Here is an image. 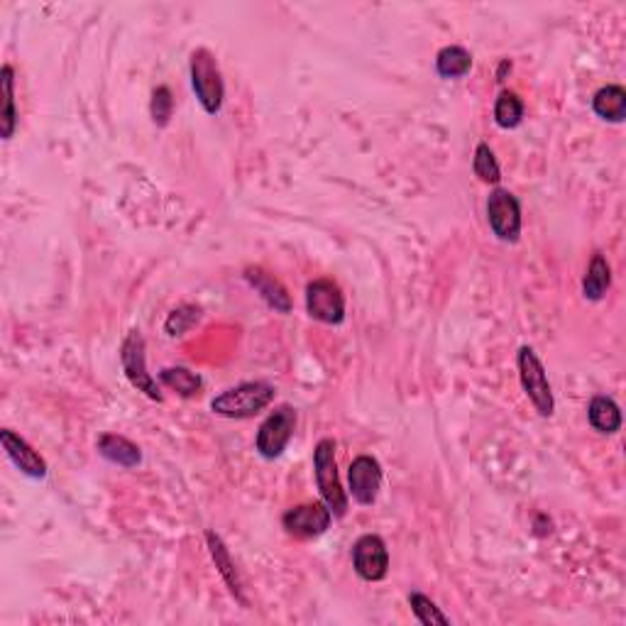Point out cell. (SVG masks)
<instances>
[{"label": "cell", "mask_w": 626, "mask_h": 626, "mask_svg": "<svg viewBox=\"0 0 626 626\" xmlns=\"http://www.w3.org/2000/svg\"><path fill=\"white\" fill-rule=\"evenodd\" d=\"M409 607L419 624H424V626H448L450 624V619L441 612V607H438L431 597H426L424 592H416V590L409 592Z\"/></svg>", "instance_id": "obj_24"}, {"label": "cell", "mask_w": 626, "mask_h": 626, "mask_svg": "<svg viewBox=\"0 0 626 626\" xmlns=\"http://www.w3.org/2000/svg\"><path fill=\"white\" fill-rule=\"evenodd\" d=\"M206 546H208V553H211L213 563H216V570L221 573L225 587L230 590V595H233L235 600L243 604V607H247L243 582H240L238 568H235V560H233V556H230V551H228V546H225L223 538L218 536L213 529H208L206 531Z\"/></svg>", "instance_id": "obj_14"}, {"label": "cell", "mask_w": 626, "mask_h": 626, "mask_svg": "<svg viewBox=\"0 0 626 626\" xmlns=\"http://www.w3.org/2000/svg\"><path fill=\"white\" fill-rule=\"evenodd\" d=\"M313 475H316V487L326 507L331 509L333 519H343L348 514L350 497L340 485L336 441L333 438H321L313 448Z\"/></svg>", "instance_id": "obj_1"}, {"label": "cell", "mask_w": 626, "mask_h": 626, "mask_svg": "<svg viewBox=\"0 0 626 626\" xmlns=\"http://www.w3.org/2000/svg\"><path fill=\"white\" fill-rule=\"evenodd\" d=\"M353 568L365 582H382L389 575V548L382 536L362 534L353 543Z\"/></svg>", "instance_id": "obj_10"}, {"label": "cell", "mask_w": 626, "mask_h": 626, "mask_svg": "<svg viewBox=\"0 0 626 626\" xmlns=\"http://www.w3.org/2000/svg\"><path fill=\"white\" fill-rule=\"evenodd\" d=\"M120 365H123L125 377L133 384L137 392L145 394L152 402H162V392H159V384L155 377L147 372V345L142 333L133 328L120 345Z\"/></svg>", "instance_id": "obj_6"}, {"label": "cell", "mask_w": 626, "mask_h": 626, "mask_svg": "<svg viewBox=\"0 0 626 626\" xmlns=\"http://www.w3.org/2000/svg\"><path fill=\"white\" fill-rule=\"evenodd\" d=\"M382 490V465L372 455H358L348 468V494L360 507H372Z\"/></svg>", "instance_id": "obj_11"}, {"label": "cell", "mask_w": 626, "mask_h": 626, "mask_svg": "<svg viewBox=\"0 0 626 626\" xmlns=\"http://www.w3.org/2000/svg\"><path fill=\"white\" fill-rule=\"evenodd\" d=\"M306 313L318 323L340 326L345 321V294L333 279H313L306 287Z\"/></svg>", "instance_id": "obj_8"}, {"label": "cell", "mask_w": 626, "mask_h": 626, "mask_svg": "<svg viewBox=\"0 0 626 626\" xmlns=\"http://www.w3.org/2000/svg\"><path fill=\"white\" fill-rule=\"evenodd\" d=\"M509 71H512V59H502V62H499V67H497V81H499V84H502V81L507 79Z\"/></svg>", "instance_id": "obj_27"}, {"label": "cell", "mask_w": 626, "mask_h": 626, "mask_svg": "<svg viewBox=\"0 0 626 626\" xmlns=\"http://www.w3.org/2000/svg\"><path fill=\"white\" fill-rule=\"evenodd\" d=\"M189 74L191 89H194L196 98H199L203 111L208 115L221 113L225 103V84L216 54L206 47L194 49L189 59Z\"/></svg>", "instance_id": "obj_3"}, {"label": "cell", "mask_w": 626, "mask_h": 626, "mask_svg": "<svg viewBox=\"0 0 626 626\" xmlns=\"http://www.w3.org/2000/svg\"><path fill=\"white\" fill-rule=\"evenodd\" d=\"M243 277H245V282L262 296V301H265L269 309L282 313V316L291 313V296L287 287H284L274 274H269L265 267H252V265L245 267Z\"/></svg>", "instance_id": "obj_13"}, {"label": "cell", "mask_w": 626, "mask_h": 626, "mask_svg": "<svg viewBox=\"0 0 626 626\" xmlns=\"http://www.w3.org/2000/svg\"><path fill=\"white\" fill-rule=\"evenodd\" d=\"M201 318V309L194 304H184L179 309H174L167 316V323H164V331H167L169 338H179L184 333L191 331V326H196Z\"/></svg>", "instance_id": "obj_25"}, {"label": "cell", "mask_w": 626, "mask_h": 626, "mask_svg": "<svg viewBox=\"0 0 626 626\" xmlns=\"http://www.w3.org/2000/svg\"><path fill=\"white\" fill-rule=\"evenodd\" d=\"M0 443H3V450L10 458V463L23 472L25 477H30V480H45L49 470L47 460L20 433H15L13 428H3L0 431Z\"/></svg>", "instance_id": "obj_12"}, {"label": "cell", "mask_w": 626, "mask_h": 626, "mask_svg": "<svg viewBox=\"0 0 626 626\" xmlns=\"http://www.w3.org/2000/svg\"><path fill=\"white\" fill-rule=\"evenodd\" d=\"M277 389L269 382H243L211 399V411L223 419H252L274 402Z\"/></svg>", "instance_id": "obj_2"}, {"label": "cell", "mask_w": 626, "mask_h": 626, "mask_svg": "<svg viewBox=\"0 0 626 626\" xmlns=\"http://www.w3.org/2000/svg\"><path fill=\"white\" fill-rule=\"evenodd\" d=\"M333 514L326 507V502H309V504H296L284 512L282 516V529L287 531L291 538H299V541H311L318 538L331 529Z\"/></svg>", "instance_id": "obj_9"}, {"label": "cell", "mask_w": 626, "mask_h": 626, "mask_svg": "<svg viewBox=\"0 0 626 626\" xmlns=\"http://www.w3.org/2000/svg\"><path fill=\"white\" fill-rule=\"evenodd\" d=\"M296 421H299V414L291 404H279L272 414L262 421L260 428H257V438H255V450L262 455L265 460H277L282 458L284 450L291 443L296 431Z\"/></svg>", "instance_id": "obj_5"}, {"label": "cell", "mask_w": 626, "mask_h": 626, "mask_svg": "<svg viewBox=\"0 0 626 626\" xmlns=\"http://www.w3.org/2000/svg\"><path fill=\"white\" fill-rule=\"evenodd\" d=\"M0 84H3V111H0V137L5 142L13 140L18 130V108H15V71L10 64L0 69Z\"/></svg>", "instance_id": "obj_19"}, {"label": "cell", "mask_w": 626, "mask_h": 626, "mask_svg": "<svg viewBox=\"0 0 626 626\" xmlns=\"http://www.w3.org/2000/svg\"><path fill=\"white\" fill-rule=\"evenodd\" d=\"M609 287H612V267H609L607 257L602 252H595L587 265L585 279H582V296L587 301H602L607 296Z\"/></svg>", "instance_id": "obj_18"}, {"label": "cell", "mask_w": 626, "mask_h": 626, "mask_svg": "<svg viewBox=\"0 0 626 626\" xmlns=\"http://www.w3.org/2000/svg\"><path fill=\"white\" fill-rule=\"evenodd\" d=\"M159 382L164 384L167 389H172V392H177L181 399H194L196 394L201 392L203 387V380L196 372H191L189 367H164V370H159Z\"/></svg>", "instance_id": "obj_21"}, {"label": "cell", "mask_w": 626, "mask_h": 626, "mask_svg": "<svg viewBox=\"0 0 626 626\" xmlns=\"http://www.w3.org/2000/svg\"><path fill=\"white\" fill-rule=\"evenodd\" d=\"M487 223L494 238L502 240V243H519L521 238V203L509 189H497L492 191L490 199H487Z\"/></svg>", "instance_id": "obj_7"}, {"label": "cell", "mask_w": 626, "mask_h": 626, "mask_svg": "<svg viewBox=\"0 0 626 626\" xmlns=\"http://www.w3.org/2000/svg\"><path fill=\"white\" fill-rule=\"evenodd\" d=\"M524 113H526V106H524V101H521L519 93L504 89L497 96V101H494V123H497L502 130L519 128L521 120H524Z\"/></svg>", "instance_id": "obj_22"}, {"label": "cell", "mask_w": 626, "mask_h": 626, "mask_svg": "<svg viewBox=\"0 0 626 626\" xmlns=\"http://www.w3.org/2000/svg\"><path fill=\"white\" fill-rule=\"evenodd\" d=\"M592 111L604 123H624L626 118V91L619 84H607L592 96Z\"/></svg>", "instance_id": "obj_17"}, {"label": "cell", "mask_w": 626, "mask_h": 626, "mask_svg": "<svg viewBox=\"0 0 626 626\" xmlns=\"http://www.w3.org/2000/svg\"><path fill=\"white\" fill-rule=\"evenodd\" d=\"M472 172L475 177L482 181V184H492L497 186L502 181V169H499L497 157H494V150L487 142H480L475 147V157H472Z\"/></svg>", "instance_id": "obj_23"}, {"label": "cell", "mask_w": 626, "mask_h": 626, "mask_svg": "<svg viewBox=\"0 0 626 626\" xmlns=\"http://www.w3.org/2000/svg\"><path fill=\"white\" fill-rule=\"evenodd\" d=\"M516 367H519V382L529 402L534 404L538 416L551 419L556 414V399H553L551 382H548V372L543 367L541 358L531 345H521L516 353Z\"/></svg>", "instance_id": "obj_4"}, {"label": "cell", "mask_w": 626, "mask_h": 626, "mask_svg": "<svg viewBox=\"0 0 626 626\" xmlns=\"http://www.w3.org/2000/svg\"><path fill=\"white\" fill-rule=\"evenodd\" d=\"M150 115H152V123L157 128H167L169 120L174 115V93L169 86H157L152 91V101H150Z\"/></svg>", "instance_id": "obj_26"}, {"label": "cell", "mask_w": 626, "mask_h": 626, "mask_svg": "<svg viewBox=\"0 0 626 626\" xmlns=\"http://www.w3.org/2000/svg\"><path fill=\"white\" fill-rule=\"evenodd\" d=\"M472 69V54L460 45H448L436 54V74L441 79H463Z\"/></svg>", "instance_id": "obj_20"}, {"label": "cell", "mask_w": 626, "mask_h": 626, "mask_svg": "<svg viewBox=\"0 0 626 626\" xmlns=\"http://www.w3.org/2000/svg\"><path fill=\"white\" fill-rule=\"evenodd\" d=\"M96 448L101 458H106L111 465H118V468L133 470L142 463L140 446L130 441V438L120 436V433H103V436H98Z\"/></svg>", "instance_id": "obj_15"}, {"label": "cell", "mask_w": 626, "mask_h": 626, "mask_svg": "<svg viewBox=\"0 0 626 626\" xmlns=\"http://www.w3.org/2000/svg\"><path fill=\"white\" fill-rule=\"evenodd\" d=\"M587 421L602 436H614V433L622 431V409H619V404L612 397L597 394L587 404Z\"/></svg>", "instance_id": "obj_16"}]
</instances>
